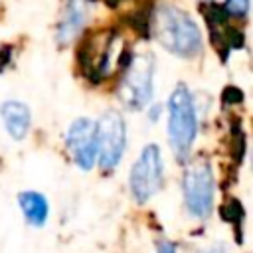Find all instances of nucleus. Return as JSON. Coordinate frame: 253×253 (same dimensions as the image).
<instances>
[{
	"label": "nucleus",
	"mask_w": 253,
	"mask_h": 253,
	"mask_svg": "<svg viewBox=\"0 0 253 253\" xmlns=\"http://www.w3.org/2000/svg\"><path fill=\"white\" fill-rule=\"evenodd\" d=\"M152 34L156 42L176 57H196L202 51L204 40L198 24L182 8L162 2L152 14Z\"/></svg>",
	"instance_id": "obj_1"
},
{
	"label": "nucleus",
	"mask_w": 253,
	"mask_h": 253,
	"mask_svg": "<svg viewBox=\"0 0 253 253\" xmlns=\"http://www.w3.org/2000/svg\"><path fill=\"white\" fill-rule=\"evenodd\" d=\"M168 142L178 160H186L198 134V113L192 91L178 83L168 97Z\"/></svg>",
	"instance_id": "obj_2"
},
{
	"label": "nucleus",
	"mask_w": 253,
	"mask_h": 253,
	"mask_svg": "<svg viewBox=\"0 0 253 253\" xmlns=\"http://www.w3.org/2000/svg\"><path fill=\"white\" fill-rule=\"evenodd\" d=\"M156 59L152 53H136L125 69L119 85V97L130 111H140L150 105L154 93Z\"/></svg>",
	"instance_id": "obj_3"
},
{
	"label": "nucleus",
	"mask_w": 253,
	"mask_h": 253,
	"mask_svg": "<svg viewBox=\"0 0 253 253\" xmlns=\"http://www.w3.org/2000/svg\"><path fill=\"white\" fill-rule=\"evenodd\" d=\"M215 180L211 166L204 160L186 166L182 176V194L186 210L196 219H206L213 210Z\"/></svg>",
	"instance_id": "obj_4"
},
{
	"label": "nucleus",
	"mask_w": 253,
	"mask_h": 253,
	"mask_svg": "<svg viewBox=\"0 0 253 253\" xmlns=\"http://www.w3.org/2000/svg\"><path fill=\"white\" fill-rule=\"evenodd\" d=\"M164 180V162H162V152L158 144H146L136 162L130 168L128 174V186L130 194L138 204L148 202L162 186Z\"/></svg>",
	"instance_id": "obj_5"
},
{
	"label": "nucleus",
	"mask_w": 253,
	"mask_h": 253,
	"mask_svg": "<svg viewBox=\"0 0 253 253\" xmlns=\"http://www.w3.org/2000/svg\"><path fill=\"white\" fill-rule=\"evenodd\" d=\"M126 148V125L119 111L109 109L97 121V162L103 170H113Z\"/></svg>",
	"instance_id": "obj_6"
},
{
	"label": "nucleus",
	"mask_w": 253,
	"mask_h": 253,
	"mask_svg": "<svg viewBox=\"0 0 253 253\" xmlns=\"http://www.w3.org/2000/svg\"><path fill=\"white\" fill-rule=\"evenodd\" d=\"M65 146L81 170H91L97 160V123L89 117L75 119L65 132Z\"/></svg>",
	"instance_id": "obj_7"
},
{
	"label": "nucleus",
	"mask_w": 253,
	"mask_h": 253,
	"mask_svg": "<svg viewBox=\"0 0 253 253\" xmlns=\"http://www.w3.org/2000/svg\"><path fill=\"white\" fill-rule=\"evenodd\" d=\"M0 117L8 130V134L14 140H24L30 125H32V113L26 103L22 101H4L0 105Z\"/></svg>",
	"instance_id": "obj_8"
},
{
	"label": "nucleus",
	"mask_w": 253,
	"mask_h": 253,
	"mask_svg": "<svg viewBox=\"0 0 253 253\" xmlns=\"http://www.w3.org/2000/svg\"><path fill=\"white\" fill-rule=\"evenodd\" d=\"M85 18H87V10L83 0H69L63 8V14L57 26V42L59 43L73 42L85 24Z\"/></svg>",
	"instance_id": "obj_9"
},
{
	"label": "nucleus",
	"mask_w": 253,
	"mask_h": 253,
	"mask_svg": "<svg viewBox=\"0 0 253 253\" xmlns=\"http://www.w3.org/2000/svg\"><path fill=\"white\" fill-rule=\"evenodd\" d=\"M18 204H20L22 213H24V217H26V221H28L30 225L42 227V225L47 221L49 204H47V200H45L43 194L34 192V190L20 192V194H18Z\"/></svg>",
	"instance_id": "obj_10"
},
{
	"label": "nucleus",
	"mask_w": 253,
	"mask_h": 253,
	"mask_svg": "<svg viewBox=\"0 0 253 253\" xmlns=\"http://www.w3.org/2000/svg\"><path fill=\"white\" fill-rule=\"evenodd\" d=\"M223 10H225V14H231L235 18H243L249 12V0H225Z\"/></svg>",
	"instance_id": "obj_11"
},
{
	"label": "nucleus",
	"mask_w": 253,
	"mask_h": 253,
	"mask_svg": "<svg viewBox=\"0 0 253 253\" xmlns=\"http://www.w3.org/2000/svg\"><path fill=\"white\" fill-rule=\"evenodd\" d=\"M156 251L158 253H176V245L170 241H158L156 243Z\"/></svg>",
	"instance_id": "obj_12"
},
{
	"label": "nucleus",
	"mask_w": 253,
	"mask_h": 253,
	"mask_svg": "<svg viewBox=\"0 0 253 253\" xmlns=\"http://www.w3.org/2000/svg\"><path fill=\"white\" fill-rule=\"evenodd\" d=\"M202 253H229V251L225 247H221V245H215V247H210V249H206Z\"/></svg>",
	"instance_id": "obj_13"
}]
</instances>
